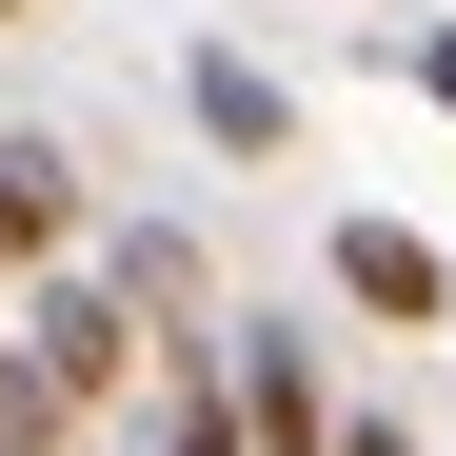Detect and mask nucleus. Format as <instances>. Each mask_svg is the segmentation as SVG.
I'll use <instances>...</instances> for the list:
<instances>
[{"instance_id": "7", "label": "nucleus", "mask_w": 456, "mask_h": 456, "mask_svg": "<svg viewBox=\"0 0 456 456\" xmlns=\"http://www.w3.org/2000/svg\"><path fill=\"white\" fill-rule=\"evenodd\" d=\"M60 436H80V397H60L40 357H0V456H60Z\"/></svg>"}, {"instance_id": "6", "label": "nucleus", "mask_w": 456, "mask_h": 456, "mask_svg": "<svg viewBox=\"0 0 456 456\" xmlns=\"http://www.w3.org/2000/svg\"><path fill=\"white\" fill-rule=\"evenodd\" d=\"M100 297H119L139 338H159V318H199V239H119V278H100Z\"/></svg>"}, {"instance_id": "2", "label": "nucleus", "mask_w": 456, "mask_h": 456, "mask_svg": "<svg viewBox=\"0 0 456 456\" xmlns=\"http://www.w3.org/2000/svg\"><path fill=\"white\" fill-rule=\"evenodd\" d=\"M218 417H239V456H318V436H338V397H318V357H297V338H239Z\"/></svg>"}, {"instance_id": "10", "label": "nucleus", "mask_w": 456, "mask_h": 456, "mask_svg": "<svg viewBox=\"0 0 456 456\" xmlns=\"http://www.w3.org/2000/svg\"><path fill=\"white\" fill-rule=\"evenodd\" d=\"M0 20H40V0H0Z\"/></svg>"}, {"instance_id": "9", "label": "nucleus", "mask_w": 456, "mask_h": 456, "mask_svg": "<svg viewBox=\"0 0 456 456\" xmlns=\"http://www.w3.org/2000/svg\"><path fill=\"white\" fill-rule=\"evenodd\" d=\"M417 80H436V100H456V40H417Z\"/></svg>"}, {"instance_id": "1", "label": "nucleus", "mask_w": 456, "mask_h": 456, "mask_svg": "<svg viewBox=\"0 0 456 456\" xmlns=\"http://www.w3.org/2000/svg\"><path fill=\"white\" fill-rule=\"evenodd\" d=\"M20 357L60 377V397H119V377H139V318H119L100 278H40V318H20Z\"/></svg>"}, {"instance_id": "3", "label": "nucleus", "mask_w": 456, "mask_h": 456, "mask_svg": "<svg viewBox=\"0 0 456 456\" xmlns=\"http://www.w3.org/2000/svg\"><path fill=\"white\" fill-rule=\"evenodd\" d=\"M338 297L357 318H456V258L417 239V218H338Z\"/></svg>"}, {"instance_id": "8", "label": "nucleus", "mask_w": 456, "mask_h": 456, "mask_svg": "<svg viewBox=\"0 0 456 456\" xmlns=\"http://www.w3.org/2000/svg\"><path fill=\"white\" fill-rule=\"evenodd\" d=\"M318 456H417V436H397V417H338V436H318Z\"/></svg>"}, {"instance_id": "5", "label": "nucleus", "mask_w": 456, "mask_h": 456, "mask_svg": "<svg viewBox=\"0 0 456 456\" xmlns=\"http://www.w3.org/2000/svg\"><path fill=\"white\" fill-rule=\"evenodd\" d=\"M179 100H199V139H239V159H278V80H258V60H179Z\"/></svg>"}, {"instance_id": "4", "label": "nucleus", "mask_w": 456, "mask_h": 456, "mask_svg": "<svg viewBox=\"0 0 456 456\" xmlns=\"http://www.w3.org/2000/svg\"><path fill=\"white\" fill-rule=\"evenodd\" d=\"M80 239V159L60 139H0V258H60Z\"/></svg>"}]
</instances>
